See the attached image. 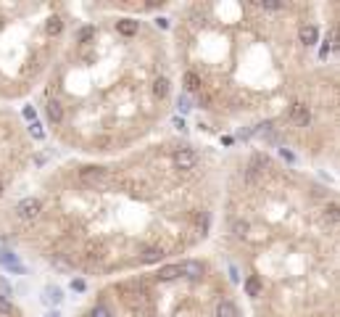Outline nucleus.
Segmentation results:
<instances>
[{
	"label": "nucleus",
	"instance_id": "obj_14",
	"mask_svg": "<svg viewBox=\"0 0 340 317\" xmlns=\"http://www.w3.org/2000/svg\"><path fill=\"white\" fill-rule=\"evenodd\" d=\"M0 262H3L5 267H11V270H16V272H24V267L16 262V257L13 254H8V251H0Z\"/></svg>",
	"mask_w": 340,
	"mask_h": 317
},
{
	"label": "nucleus",
	"instance_id": "obj_18",
	"mask_svg": "<svg viewBox=\"0 0 340 317\" xmlns=\"http://www.w3.org/2000/svg\"><path fill=\"white\" fill-rule=\"evenodd\" d=\"M0 315H3V317H11L13 315V307H11V301L5 296H0Z\"/></svg>",
	"mask_w": 340,
	"mask_h": 317
},
{
	"label": "nucleus",
	"instance_id": "obj_2",
	"mask_svg": "<svg viewBox=\"0 0 340 317\" xmlns=\"http://www.w3.org/2000/svg\"><path fill=\"white\" fill-rule=\"evenodd\" d=\"M288 119L296 127H308V122H311V111H308L306 103H293L290 111H288Z\"/></svg>",
	"mask_w": 340,
	"mask_h": 317
},
{
	"label": "nucleus",
	"instance_id": "obj_21",
	"mask_svg": "<svg viewBox=\"0 0 340 317\" xmlns=\"http://www.w3.org/2000/svg\"><path fill=\"white\" fill-rule=\"evenodd\" d=\"M92 35H95V29H92V27H84L82 32H79V43H90Z\"/></svg>",
	"mask_w": 340,
	"mask_h": 317
},
{
	"label": "nucleus",
	"instance_id": "obj_15",
	"mask_svg": "<svg viewBox=\"0 0 340 317\" xmlns=\"http://www.w3.org/2000/svg\"><path fill=\"white\" fill-rule=\"evenodd\" d=\"M245 293H248V296H261V280L259 277H248V280H245Z\"/></svg>",
	"mask_w": 340,
	"mask_h": 317
},
{
	"label": "nucleus",
	"instance_id": "obj_5",
	"mask_svg": "<svg viewBox=\"0 0 340 317\" xmlns=\"http://www.w3.org/2000/svg\"><path fill=\"white\" fill-rule=\"evenodd\" d=\"M180 275H185V277H190V280H195V277H200V272H203V267H200V262H192V259H188V262H180Z\"/></svg>",
	"mask_w": 340,
	"mask_h": 317
},
{
	"label": "nucleus",
	"instance_id": "obj_17",
	"mask_svg": "<svg viewBox=\"0 0 340 317\" xmlns=\"http://www.w3.org/2000/svg\"><path fill=\"white\" fill-rule=\"evenodd\" d=\"M42 301H45V304H61V291L58 288H45Z\"/></svg>",
	"mask_w": 340,
	"mask_h": 317
},
{
	"label": "nucleus",
	"instance_id": "obj_27",
	"mask_svg": "<svg viewBox=\"0 0 340 317\" xmlns=\"http://www.w3.org/2000/svg\"><path fill=\"white\" fill-rule=\"evenodd\" d=\"M330 50H332V45L327 43V45H322V50H319V58H327L330 56Z\"/></svg>",
	"mask_w": 340,
	"mask_h": 317
},
{
	"label": "nucleus",
	"instance_id": "obj_1",
	"mask_svg": "<svg viewBox=\"0 0 340 317\" xmlns=\"http://www.w3.org/2000/svg\"><path fill=\"white\" fill-rule=\"evenodd\" d=\"M79 180L84 185H106L108 182V172L103 167H84V169H79Z\"/></svg>",
	"mask_w": 340,
	"mask_h": 317
},
{
	"label": "nucleus",
	"instance_id": "obj_25",
	"mask_svg": "<svg viewBox=\"0 0 340 317\" xmlns=\"http://www.w3.org/2000/svg\"><path fill=\"white\" fill-rule=\"evenodd\" d=\"M90 317H111V312H108L106 307H95V309L90 312Z\"/></svg>",
	"mask_w": 340,
	"mask_h": 317
},
{
	"label": "nucleus",
	"instance_id": "obj_10",
	"mask_svg": "<svg viewBox=\"0 0 340 317\" xmlns=\"http://www.w3.org/2000/svg\"><path fill=\"white\" fill-rule=\"evenodd\" d=\"M298 37H301V43L303 45H314L316 40H319V32H316V27H301V32H298Z\"/></svg>",
	"mask_w": 340,
	"mask_h": 317
},
{
	"label": "nucleus",
	"instance_id": "obj_16",
	"mask_svg": "<svg viewBox=\"0 0 340 317\" xmlns=\"http://www.w3.org/2000/svg\"><path fill=\"white\" fill-rule=\"evenodd\" d=\"M61 29H64V24H61V19H58V16H50V19H48V24H45V32L53 35V37L61 35Z\"/></svg>",
	"mask_w": 340,
	"mask_h": 317
},
{
	"label": "nucleus",
	"instance_id": "obj_4",
	"mask_svg": "<svg viewBox=\"0 0 340 317\" xmlns=\"http://www.w3.org/2000/svg\"><path fill=\"white\" fill-rule=\"evenodd\" d=\"M40 209H42V204H40L37 198H24V201L16 206V212H19L21 220H35L37 214H40Z\"/></svg>",
	"mask_w": 340,
	"mask_h": 317
},
{
	"label": "nucleus",
	"instance_id": "obj_20",
	"mask_svg": "<svg viewBox=\"0 0 340 317\" xmlns=\"http://www.w3.org/2000/svg\"><path fill=\"white\" fill-rule=\"evenodd\" d=\"M324 217H327L330 222H338V206H335V204H330L327 209H324Z\"/></svg>",
	"mask_w": 340,
	"mask_h": 317
},
{
	"label": "nucleus",
	"instance_id": "obj_23",
	"mask_svg": "<svg viewBox=\"0 0 340 317\" xmlns=\"http://www.w3.org/2000/svg\"><path fill=\"white\" fill-rule=\"evenodd\" d=\"M245 233H248V222H235V235L243 238Z\"/></svg>",
	"mask_w": 340,
	"mask_h": 317
},
{
	"label": "nucleus",
	"instance_id": "obj_9",
	"mask_svg": "<svg viewBox=\"0 0 340 317\" xmlns=\"http://www.w3.org/2000/svg\"><path fill=\"white\" fill-rule=\"evenodd\" d=\"M161 257H164V249L161 246H151V249H145L140 254V262H145V265H153V262H158Z\"/></svg>",
	"mask_w": 340,
	"mask_h": 317
},
{
	"label": "nucleus",
	"instance_id": "obj_13",
	"mask_svg": "<svg viewBox=\"0 0 340 317\" xmlns=\"http://www.w3.org/2000/svg\"><path fill=\"white\" fill-rule=\"evenodd\" d=\"M153 95H156V98H166L169 95V80H166V77H158V80L156 82H153Z\"/></svg>",
	"mask_w": 340,
	"mask_h": 317
},
{
	"label": "nucleus",
	"instance_id": "obj_8",
	"mask_svg": "<svg viewBox=\"0 0 340 317\" xmlns=\"http://www.w3.org/2000/svg\"><path fill=\"white\" fill-rule=\"evenodd\" d=\"M137 27H140V24H137L135 19H121L116 24V32L124 35V37H132V35H137Z\"/></svg>",
	"mask_w": 340,
	"mask_h": 317
},
{
	"label": "nucleus",
	"instance_id": "obj_31",
	"mask_svg": "<svg viewBox=\"0 0 340 317\" xmlns=\"http://www.w3.org/2000/svg\"><path fill=\"white\" fill-rule=\"evenodd\" d=\"M45 317H61L58 312H48V315H45Z\"/></svg>",
	"mask_w": 340,
	"mask_h": 317
},
{
	"label": "nucleus",
	"instance_id": "obj_12",
	"mask_svg": "<svg viewBox=\"0 0 340 317\" xmlns=\"http://www.w3.org/2000/svg\"><path fill=\"white\" fill-rule=\"evenodd\" d=\"M48 119L53 122V125H58V122L64 119V109H61L58 100H50V103H48Z\"/></svg>",
	"mask_w": 340,
	"mask_h": 317
},
{
	"label": "nucleus",
	"instance_id": "obj_26",
	"mask_svg": "<svg viewBox=\"0 0 340 317\" xmlns=\"http://www.w3.org/2000/svg\"><path fill=\"white\" fill-rule=\"evenodd\" d=\"M198 103H200V106H208V103H211V98H208V92H203V90L198 92Z\"/></svg>",
	"mask_w": 340,
	"mask_h": 317
},
{
	"label": "nucleus",
	"instance_id": "obj_32",
	"mask_svg": "<svg viewBox=\"0 0 340 317\" xmlns=\"http://www.w3.org/2000/svg\"><path fill=\"white\" fill-rule=\"evenodd\" d=\"M0 196H3V185H0Z\"/></svg>",
	"mask_w": 340,
	"mask_h": 317
},
{
	"label": "nucleus",
	"instance_id": "obj_6",
	"mask_svg": "<svg viewBox=\"0 0 340 317\" xmlns=\"http://www.w3.org/2000/svg\"><path fill=\"white\" fill-rule=\"evenodd\" d=\"M214 317H237V307L232 301H219L214 307Z\"/></svg>",
	"mask_w": 340,
	"mask_h": 317
},
{
	"label": "nucleus",
	"instance_id": "obj_3",
	"mask_svg": "<svg viewBox=\"0 0 340 317\" xmlns=\"http://www.w3.org/2000/svg\"><path fill=\"white\" fill-rule=\"evenodd\" d=\"M198 164V153L192 148H180L174 153V167L177 169H195Z\"/></svg>",
	"mask_w": 340,
	"mask_h": 317
},
{
	"label": "nucleus",
	"instance_id": "obj_29",
	"mask_svg": "<svg viewBox=\"0 0 340 317\" xmlns=\"http://www.w3.org/2000/svg\"><path fill=\"white\" fill-rule=\"evenodd\" d=\"M32 135H35V137H42V130H40V125H37V122L32 125Z\"/></svg>",
	"mask_w": 340,
	"mask_h": 317
},
{
	"label": "nucleus",
	"instance_id": "obj_11",
	"mask_svg": "<svg viewBox=\"0 0 340 317\" xmlns=\"http://www.w3.org/2000/svg\"><path fill=\"white\" fill-rule=\"evenodd\" d=\"M182 85H185V90L188 92H200V77L195 72H188L182 77Z\"/></svg>",
	"mask_w": 340,
	"mask_h": 317
},
{
	"label": "nucleus",
	"instance_id": "obj_22",
	"mask_svg": "<svg viewBox=\"0 0 340 317\" xmlns=\"http://www.w3.org/2000/svg\"><path fill=\"white\" fill-rule=\"evenodd\" d=\"M177 106H180V111H190V109H192L188 95H180V98H177Z\"/></svg>",
	"mask_w": 340,
	"mask_h": 317
},
{
	"label": "nucleus",
	"instance_id": "obj_28",
	"mask_svg": "<svg viewBox=\"0 0 340 317\" xmlns=\"http://www.w3.org/2000/svg\"><path fill=\"white\" fill-rule=\"evenodd\" d=\"M72 288L74 291H84V280H72Z\"/></svg>",
	"mask_w": 340,
	"mask_h": 317
},
{
	"label": "nucleus",
	"instance_id": "obj_30",
	"mask_svg": "<svg viewBox=\"0 0 340 317\" xmlns=\"http://www.w3.org/2000/svg\"><path fill=\"white\" fill-rule=\"evenodd\" d=\"M280 153H282V159H288V161H293V159H296L290 151H285V148H280Z\"/></svg>",
	"mask_w": 340,
	"mask_h": 317
},
{
	"label": "nucleus",
	"instance_id": "obj_19",
	"mask_svg": "<svg viewBox=\"0 0 340 317\" xmlns=\"http://www.w3.org/2000/svg\"><path fill=\"white\" fill-rule=\"evenodd\" d=\"M259 8H266V11H280L282 3H277V0H259Z\"/></svg>",
	"mask_w": 340,
	"mask_h": 317
},
{
	"label": "nucleus",
	"instance_id": "obj_7",
	"mask_svg": "<svg viewBox=\"0 0 340 317\" xmlns=\"http://www.w3.org/2000/svg\"><path fill=\"white\" fill-rule=\"evenodd\" d=\"M174 277H180V267L177 265H166L156 272V280H161V283H169V280H174Z\"/></svg>",
	"mask_w": 340,
	"mask_h": 317
},
{
	"label": "nucleus",
	"instance_id": "obj_24",
	"mask_svg": "<svg viewBox=\"0 0 340 317\" xmlns=\"http://www.w3.org/2000/svg\"><path fill=\"white\" fill-rule=\"evenodd\" d=\"M206 227H208V214H200V217H198V233L203 235Z\"/></svg>",
	"mask_w": 340,
	"mask_h": 317
}]
</instances>
